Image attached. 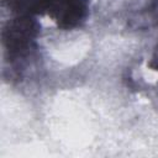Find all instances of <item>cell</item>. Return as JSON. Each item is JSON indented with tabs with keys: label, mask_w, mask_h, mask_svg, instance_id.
Wrapping results in <instances>:
<instances>
[{
	"label": "cell",
	"mask_w": 158,
	"mask_h": 158,
	"mask_svg": "<svg viewBox=\"0 0 158 158\" xmlns=\"http://www.w3.org/2000/svg\"><path fill=\"white\" fill-rule=\"evenodd\" d=\"M38 30L37 21L27 15L9 21L2 28L5 60L10 63L14 74L19 79L36 58Z\"/></svg>",
	"instance_id": "6da1fadb"
},
{
	"label": "cell",
	"mask_w": 158,
	"mask_h": 158,
	"mask_svg": "<svg viewBox=\"0 0 158 158\" xmlns=\"http://www.w3.org/2000/svg\"><path fill=\"white\" fill-rule=\"evenodd\" d=\"M15 12L31 16L47 14L59 27L69 30L80 26L88 16V0H2Z\"/></svg>",
	"instance_id": "7a4b0ae2"
}]
</instances>
